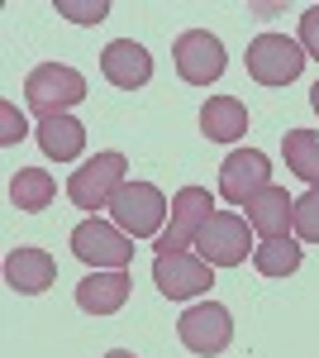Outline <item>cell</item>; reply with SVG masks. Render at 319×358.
I'll return each instance as SVG.
<instances>
[{
	"label": "cell",
	"mask_w": 319,
	"mask_h": 358,
	"mask_svg": "<svg viewBox=\"0 0 319 358\" xmlns=\"http://www.w3.org/2000/svg\"><path fill=\"white\" fill-rule=\"evenodd\" d=\"M172 57H177V77L191 86H210L224 77V43L214 38L210 29H186L177 38Z\"/></svg>",
	"instance_id": "10"
},
{
	"label": "cell",
	"mask_w": 319,
	"mask_h": 358,
	"mask_svg": "<svg viewBox=\"0 0 319 358\" xmlns=\"http://www.w3.org/2000/svg\"><path fill=\"white\" fill-rule=\"evenodd\" d=\"M101 72H105L110 86L138 91V86H148V77H153V53L143 43H133V38H114L105 53H101Z\"/></svg>",
	"instance_id": "12"
},
{
	"label": "cell",
	"mask_w": 319,
	"mask_h": 358,
	"mask_svg": "<svg viewBox=\"0 0 319 358\" xmlns=\"http://www.w3.org/2000/svg\"><path fill=\"white\" fill-rule=\"evenodd\" d=\"M214 201L205 187H181V192L172 196V215H167V229L158 234V253H181L186 244H195V234L205 229L210 220Z\"/></svg>",
	"instance_id": "9"
},
{
	"label": "cell",
	"mask_w": 319,
	"mask_h": 358,
	"mask_svg": "<svg viewBox=\"0 0 319 358\" xmlns=\"http://www.w3.org/2000/svg\"><path fill=\"white\" fill-rule=\"evenodd\" d=\"M295 234L305 244H319V187H310L305 196H295Z\"/></svg>",
	"instance_id": "21"
},
{
	"label": "cell",
	"mask_w": 319,
	"mask_h": 358,
	"mask_svg": "<svg viewBox=\"0 0 319 358\" xmlns=\"http://www.w3.org/2000/svg\"><path fill=\"white\" fill-rule=\"evenodd\" d=\"M248 224L258 239H291L295 229V196H286V187H267L248 201Z\"/></svg>",
	"instance_id": "13"
},
{
	"label": "cell",
	"mask_w": 319,
	"mask_h": 358,
	"mask_svg": "<svg viewBox=\"0 0 319 358\" xmlns=\"http://www.w3.org/2000/svg\"><path fill=\"white\" fill-rule=\"evenodd\" d=\"M0 124H5V129H0V143H20V138H24V129H29L15 106H0Z\"/></svg>",
	"instance_id": "24"
},
{
	"label": "cell",
	"mask_w": 319,
	"mask_h": 358,
	"mask_svg": "<svg viewBox=\"0 0 319 358\" xmlns=\"http://www.w3.org/2000/svg\"><path fill=\"white\" fill-rule=\"evenodd\" d=\"M110 215L114 224L129 234V239H158L167 229V215H172V201L153 187V182H124L114 201H110Z\"/></svg>",
	"instance_id": "1"
},
{
	"label": "cell",
	"mask_w": 319,
	"mask_h": 358,
	"mask_svg": "<svg viewBox=\"0 0 319 358\" xmlns=\"http://www.w3.org/2000/svg\"><path fill=\"white\" fill-rule=\"evenodd\" d=\"M38 148L53 158V163H77L81 148H86V124L72 115H57V120H38Z\"/></svg>",
	"instance_id": "17"
},
{
	"label": "cell",
	"mask_w": 319,
	"mask_h": 358,
	"mask_svg": "<svg viewBox=\"0 0 319 358\" xmlns=\"http://www.w3.org/2000/svg\"><path fill=\"white\" fill-rule=\"evenodd\" d=\"M281 153H286V167H291L300 182L319 187V134L315 129H286Z\"/></svg>",
	"instance_id": "18"
},
{
	"label": "cell",
	"mask_w": 319,
	"mask_h": 358,
	"mask_svg": "<svg viewBox=\"0 0 319 358\" xmlns=\"http://www.w3.org/2000/svg\"><path fill=\"white\" fill-rule=\"evenodd\" d=\"M57 277V263L48 248H15L10 258H5V282H10V292H20V296H38V292H48Z\"/></svg>",
	"instance_id": "14"
},
{
	"label": "cell",
	"mask_w": 319,
	"mask_h": 358,
	"mask_svg": "<svg viewBox=\"0 0 319 358\" xmlns=\"http://www.w3.org/2000/svg\"><path fill=\"white\" fill-rule=\"evenodd\" d=\"M243 62H248V77L258 86H286V82L300 77L305 48H300L295 38H286V34H258V38L248 43Z\"/></svg>",
	"instance_id": "5"
},
{
	"label": "cell",
	"mask_w": 319,
	"mask_h": 358,
	"mask_svg": "<svg viewBox=\"0 0 319 358\" xmlns=\"http://www.w3.org/2000/svg\"><path fill=\"white\" fill-rule=\"evenodd\" d=\"M57 15H67L72 24H101L110 15V0H57Z\"/></svg>",
	"instance_id": "22"
},
{
	"label": "cell",
	"mask_w": 319,
	"mask_h": 358,
	"mask_svg": "<svg viewBox=\"0 0 319 358\" xmlns=\"http://www.w3.org/2000/svg\"><path fill=\"white\" fill-rule=\"evenodd\" d=\"M195 248H200V258L210 268H239V263H248V248H258V244H253V224L243 215L214 210L205 220V229L195 234Z\"/></svg>",
	"instance_id": "6"
},
{
	"label": "cell",
	"mask_w": 319,
	"mask_h": 358,
	"mask_svg": "<svg viewBox=\"0 0 319 358\" xmlns=\"http://www.w3.org/2000/svg\"><path fill=\"white\" fill-rule=\"evenodd\" d=\"M105 358H133V354H129V349H114V354H105Z\"/></svg>",
	"instance_id": "26"
},
{
	"label": "cell",
	"mask_w": 319,
	"mask_h": 358,
	"mask_svg": "<svg viewBox=\"0 0 319 358\" xmlns=\"http://www.w3.org/2000/svg\"><path fill=\"white\" fill-rule=\"evenodd\" d=\"M177 334H181V344H186L191 354L214 358V354H224V349L234 344V315H229L219 301L191 306L186 315L177 320Z\"/></svg>",
	"instance_id": "7"
},
{
	"label": "cell",
	"mask_w": 319,
	"mask_h": 358,
	"mask_svg": "<svg viewBox=\"0 0 319 358\" xmlns=\"http://www.w3.org/2000/svg\"><path fill=\"white\" fill-rule=\"evenodd\" d=\"M24 101L38 120H57V115H67L72 106L86 101V77L77 67H67V62H43V67L29 72Z\"/></svg>",
	"instance_id": "2"
},
{
	"label": "cell",
	"mask_w": 319,
	"mask_h": 358,
	"mask_svg": "<svg viewBox=\"0 0 319 358\" xmlns=\"http://www.w3.org/2000/svg\"><path fill=\"white\" fill-rule=\"evenodd\" d=\"M72 253L91 273H124L133 263V239L119 224H105L101 215H91L72 229Z\"/></svg>",
	"instance_id": "3"
},
{
	"label": "cell",
	"mask_w": 319,
	"mask_h": 358,
	"mask_svg": "<svg viewBox=\"0 0 319 358\" xmlns=\"http://www.w3.org/2000/svg\"><path fill=\"white\" fill-rule=\"evenodd\" d=\"M129 182V163H124V153H96V158H86V163L72 172V182H67V196H72V206H81V210H101L110 201H114V192Z\"/></svg>",
	"instance_id": "4"
},
{
	"label": "cell",
	"mask_w": 319,
	"mask_h": 358,
	"mask_svg": "<svg viewBox=\"0 0 319 358\" xmlns=\"http://www.w3.org/2000/svg\"><path fill=\"white\" fill-rule=\"evenodd\" d=\"M153 282H158V292L167 301H191V296H200V292H210L214 282V268L200 258V253H158V263H153Z\"/></svg>",
	"instance_id": "8"
},
{
	"label": "cell",
	"mask_w": 319,
	"mask_h": 358,
	"mask_svg": "<svg viewBox=\"0 0 319 358\" xmlns=\"http://www.w3.org/2000/svg\"><path fill=\"white\" fill-rule=\"evenodd\" d=\"M267 187H272V163H267V153H258V148H239V153H229L224 167H219V196L234 201V206H248Z\"/></svg>",
	"instance_id": "11"
},
{
	"label": "cell",
	"mask_w": 319,
	"mask_h": 358,
	"mask_svg": "<svg viewBox=\"0 0 319 358\" xmlns=\"http://www.w3.org/2000/svg\"><path fill=\"white\" fill-rule=\"evenodd\" d=\"M200 134L214 138V143L243 138L248 134V110H243V101H234V96H210V101L200 106Z\"/></svg>",
	"instance_id": "16"
},
{
	"label": "cell",
	"mask_w": 319,
	"mask_h": 358,
	"mask_svg": "<svg viewBox=\"0 0 319 358\" xmlns=\"http://www.w3.org/2000/svg\"><path fill=\"white\" fill-rule=\"evenodd\" d=\"M129 301V273H91L77 282V306L86 315H114Z\"/></svg>",
	"instance_id": "15"
},
{
	"label": "cell",
	"mask_w": 319,
	"mask_h": 358,
	"mask_svg": "<svg viewBox=\"0 0 319 358\" xmlns=\"http://www.w3.org/2000/svg\"><path fill=\"white\" fill-rule=\"evenodd\" d=\"M300 48H305V57L319 62V5H310V10L300 15Z\"/></svg>",
	"instance_id": "23"
},
{
	"label": "cell",
	"mask_w": 319,
	"mask_h": 358,
	"mask_svg": "<svg viewBox=\"0 0 319 358\" xmlns=\"http://www.w3.org/2000/svg\"><path fill=\"white\" fill-rule=\"evenodd\" d=\"M53 196H57V187L43 167H20L15 182H10V201L20 210H43V206H53Z\"/></svg>",
	"instance_id": "19"
},
{
	"label": "cell",
	"mask_w": 319,
	"mask_h": 358,
	"mask_svg": "<svg viewBox=\"0 0 319 358\" xmlns=\"http://www.w3.org/2000/svg\"><path fill=\"white\" fill-rule=\"evenodd\" d=\"M253 268L262 277H291L300 268V244L295 239H262L253 248Z\"/></svg>",
	"instance_id": "20"
},
{
	"label": "cell",
	"mask_w": 319,
	"mask_h": 358,
	"mask_svg": "<svg viewBox=\"0 0 319 358\" xmlns=\"http://www.w3.org/2000/svg\"><path fill=\"white\" fill-rule=\"evenodd\" d=\"M310 106H315V115H319V82L310 86Z\"/></svg>",
	"instance_id": "25"
}]
</instances>
